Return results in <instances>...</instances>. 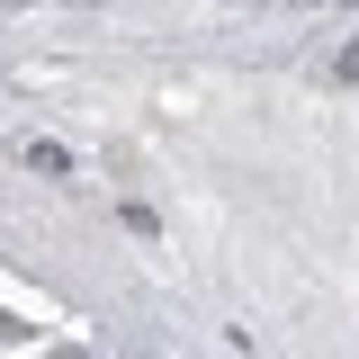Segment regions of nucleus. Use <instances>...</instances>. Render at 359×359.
<instances>
[{"mask_svg": "<svg viewBox=\"0 0 359 359\" xmlns=\"http://www.w3.org/2000/svg\"><path fill=\"white\" fill-rule=\"evenodd\" d=\"M18 162H27V171H63V144H36V135H27V144H18Z\"/></svg>", "mask_w": 359, "mask_h": 359, "instance_id": "f257e3e1", "label": "nucleus"}, {"mask_svg": "<svg viewBox=\"0 0 359 359\" xmlns=\"http://www.w3.org/2000/svg\"><path fill=\"white\" fill-rule=\"evenodd\" d=\"M332 81H359V36L341 45V54H332Z\"/></svg>", "mask_w": 359, "mask_h": 359, "instance_id": "f03ea898", "label": "nucleus"}]
</instances>
